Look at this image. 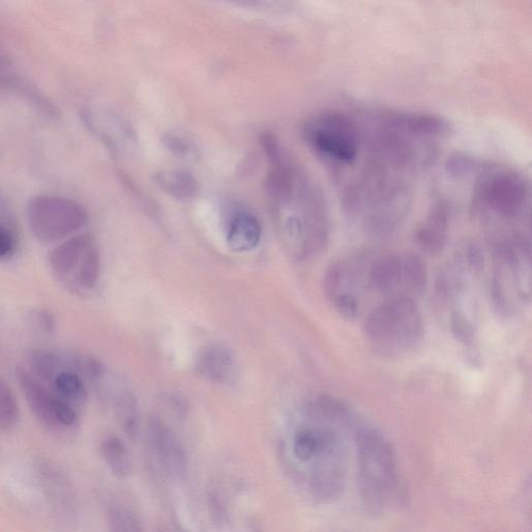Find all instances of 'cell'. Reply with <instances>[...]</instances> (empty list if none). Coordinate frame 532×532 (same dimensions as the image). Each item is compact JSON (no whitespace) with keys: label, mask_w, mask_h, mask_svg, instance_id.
I'll list each match as a JSON object with an SVG mask.
<instances>
[{"label":"cell","mask_w":532,"mask_h":532,"mask_svg":"<svg viewBox=\"0 0 532 532\" xmlns=\"http://www.w3.org/2000/svg\"><path fill=\"white\" fill-rule=\"evenodd\" d=\"M226 239L229 248L237 253L254 250L262 237L259 219L247 207L233 203L226 210Z\"/></svg>","instance_id":"obj_16"},{"label":"cell","mask_w":532,"mask_h":532,"mask_svg":"<svg viewBox=\"0 0 532 532\" xmlns=\"http://www.w3.org/2000/svg\"><path fill=\"white\" fill-rule=\"evenodd\" d=\"M406 172L371 158L342 198L345 212L367 233L389 236L405 222L413 203Z\"/></svg>","instance_id":"obj_2"},{"label":"cell","mask_w":532,"mask_h":532,"mask_svg":"<svg viewBox=\"0 0 532 532\" xmlns=\"http://www.w3.org/2000/svg\"><path fill=\"white\" fill-rule=\"evenodd\" d=\"M36 468L39 484L52 512L65 521L74 520L79 504L69 477L57 464L49 461L38 462Z\"/></svg>","instance_id":"obj_13"},{"label":"cell","mask_w":532,"mask_h":532,"mask_svg":"<svg viewBox=\"0 0 532 532\" xmlns=\"http://www.w3.org/2000/svg\"><path fill=\"white\" fill-rule=\"evenodd\" d=\"M360 421L342 402L317 396L304 408L303 422L292 440V455L306 470L311 495L334 501L347 484L350 446Z\"/></svg>","instance_id":"obj_1"},{"label":"cell","mask_w":532,"mask_h":532,"mask_svg":"<svg viewBox=\"0 0 532 532\" xmlns=\"http://www.w3.org/2000/svg\"><path fill=\"white\" fill-rule=\"evenodd\" d=\"M31 328L40 335L49 336L57 330V319L46 309H35L29 317Z\"/></svg>","instance_id":"obj_28"},{"label":"cell","mask_w":532,"mask_h":532,"mask_svg":"<svg viewBox=\"0 0 532 532\" xmlns=\"http://www.w3.org/2000/svg\"><path fill=\"white\" fill-rule=\"evenodd\" d=\"M372 259L368 253L340 257L329 265L324 276L325 295L336 311L347 319L358 318L364 310Z\"/></svg>","instance_id":"obj_10"},{"label":"cell","mask_w":532,"mask_h":532,"mask_svg":"<svg viewBox=\"0 0 532 532\" xmlns=\"http://www.w3.org/2000/svg\"><path fill=\"white\" fill-rule=\"evenodd\" d=\"M429 272L423 259L412 253L377 258L369 270L371 294L385 300H415L427 287Z\"/></svg>","instance_id":"obj_9"},{"label":"cell","mask_w":532,"mask_h":532,"mask_svg":"<svg viewBox=\"0 0 532 532\" xmlns=\"http://www.w3.org/2000/svg\"><path fill=\"white\" fill-rule=\"evenodd\" d=\"M101 456L112 473L120 478L126 477L131 471V463L125 444L118 437L105 438L100 447Z\"/></svg>","instance_id":"obj_23"},{"label":"cell","mask_w":532,"mask_h":532,"mask_svg":"<svg viewBox=\"0 0 532 532\" xmlns=\"http://www.w3.org/2000/svg\"><path fill=\"white\" fill-rule=\"evenodd\" d=\"M491 296L496 311L503 317L515 316L530 303L531 257L524 239H509L496 247Z\"/></svg>","instance_id":"obj_6"},{"label":"cell","mask_w":532,"mask_h":532,"mask_svg":"<svg viewBox=\"0 0 532 532\" xmlns=\"http://www.w3.org/2000/svg\"><path fill=\"white\" fill-rule=\"evenodd\" d=\"M19 420L20 409L16 395L10 385L0 379V432H12Z\"/></svg>","instance_id":"obj_25"},{"label":"cell","mask_w":532,"mask_h":532,"mask_svg":"<svg viewBox=\"0 0 532 532\" xmlns=\"http://www.w3.org/2000/svg\"><path fill=\"white\" fill-rule=\"evenodd\" d=\"M233 353L223 344H212L198 356V375L212 383H225L234 370Z\"/></svg>","instance_id":"obj_19"},{"label":"cell","mask_w":532,"mask_h":532,"mask_svg":"<svg viewBox=\"0 0 532 532\" xmlns=\"http://www.w3.org/2000/svg\"><path fill=\"white\" fill-rule=\"evenodd\" d=\"M148 442L153 459L167 474L180 476L185 473L184 450L162 420L152 418L149 421Z\"/></svg>","instance_id":"obj_15"},{"label":"cell","mask_w":532,"mask_h":532,"mask_svg":"<svg viewBox=\"0 0 532 532\" xmlns=\"http://www.w3.org/2000/svg\"><path fill=\"white\" fill-rule=\"evenodd\" d=\"M303 139L329 163L351 166L357 161L363 138L357 124L350 117L338 112H325L305 123Z\"/></svg>","instance_id":"obj_8"},{"label":"cell","mask_w":532,"mask_h":532,"mask_svg":"<svg viewBox=\"0 0 532 532\" xmlns=\"http://www.w3.org/2000/svg\"><path fill=\"white\" fill-rule=\"evenodd\" d=\"M364 334L371 350L381 357L409 355L423 336V319L415 300L383 301L367 314Z\"/></svg>","instance_id":"obj_5"},{"label":"cell","mask_w":532,"mask_h":532,"mask_svg":"<svg viewBox=\"0 0 532 532\" xmlns=\"http://www.w3.org/2000/svg\"><path fill=\"white\" fill-rule=\"evenodd\" d=\"M158 188L172 198L188 201L195 198L200 190L196 177L182 169L165 170L154 176Z\"/></svg>","instance_id":"obj_20"},{"label":"cell","mask_w":532,"mask_h":532,"mask_svg":"<svg viewBox=\"0 0 532 532\" xmlns=\"http://www.w3.org/2000/svg\"><path fill=\"white\" fill-rule=\"evenodd\" d=\"M31 232L43 245L60 244L76 235L88 223L82 204L57 195L33 198L26 209Z\"/></svg>","instance_id":"obj_11"},{"label":"cell","mask_w":532,"mask_h":532,"mask_svg":"<svg viewBox=\"0 0 532 532\" xmlns=\"http://www.w3.org/2000/svg\"><path fill=\"white\" fill-rule=\"evenodd\" d=\"M86 380L72 369H64L49 384L52 391L75 407L85 404L88 397Z\"/></svg>","instance_id":"obj_22"},{"label":"cell","mask_w":532,"mask_h":532,"mask_svg":"<svg viewBox=\"0 0 532 532\" xmlns=\"http://www.w3.org/2000/svg\"><path fill=\"white\" fill-rule=\"evenodd\" d=\"M475 196L484 208L504 220L522 216L529 199V186L518 173L508 170H480Z\"/></svg>","instance_id":"obj_12"},{"label":"cell","mask_w":532,"mask_h":532,"mask_svg":"<svg viewBox=\"0 0 532 532\" xmlns=\"http://www.w3.org/2000/svg\"><path fill=\"white\" fill-rule=\"evenodd\" d=\"M451 209L446 202L436 203L415 232L416 244L429 254L441 253L448 242Z\"/></svg>","instance_id":"obj_17"},{"label":"cell","mask_w":532,"mask_h":532,"mask_svg":"<svg viewBox=\"0 0 532 532\" xmlns=\"http://www.w3.org/2000/svg\"><path fill=\"white\" fill-rule=\"evenodd\" d=\"M30 371L43 383L50 384L64 369H71L70 354L36 349L30 356Z\"/></svg>","instance_id":"obj_21"},{"label":"cell","mask_w":532,"mask_h":532,"mask_svg":"<svg viewBox=\"0 0 532 532\" xmlns=\"http://www.w3.org/2000/svg\"><path fill=\"white\" fill-rule=\"evenodd\" d=\"M116 410L125 433L133 439L139 431L138 406L135 397L130 393L121 392L116 398Z\"/></svg>","instance_id":"obj_26"},{"label":"cell","mask_w":532,"mask_h":532,"mask_svg":"<svg viewBox=\"0 0 532 532\" xmlns=\"http://www.w3.org/2000/svg\"><path fill=\"white\" fill-rule=\"evenodd\" d=\"M165 147L174 155L189 156L193 153L192 144L176 133H168L163 139Z\"/></svg>","instance_id":"obj_30"},{"label":"cell","mask_w":532,"mask_h":532,"mask_svg":"<svg viewBox=\"0 0 532 532\" xmlns=\"http://www.w3.org/2000/svg\"><path fill=\"white\" fill-rule=\"evenodd\" d=\"M48 263L52 277L70 294L87 296L98 285L100 253L88 234H76L60 243L50 253Z\"/></svg>","instance_id":"obj_7"},{"label":"cell","mask_w":532,"mask_h":532,"mask_svg":"<svg viewBox=\"0 0 532 532\" xmlns=\"http://www.w3.org/2000/svg\"><path fill=\"white\" fill-rule=\"evenodd\" d=\"M480 169L481 167L478 166L471 157L465 155L451 157L448 162V171L457 177H467Z\"/></svg>","instance_id":"obj_29"},{"label":"cell","mask_w":532,"mask_h":532,"mask_svg":"<svg viewBox=\"0 0 532 532\" xmlns=\"http://www.w3.org/2000/svg\"><path fill=\"white\" fill-rule=\"evenodd\" d=\"M108 521L111 528L115 531L142 530L141 523L138 517L125 508H111L108 512Z\"/></svg>","instance_id":"obj_27"},{"label":"cell","mask_w":532,"mask_h":532,"mask_svg":"<svg viewBox=\"0 0 532 532\" xmlns=\"http://www.w3.org/2000/svg\"><path fill=\"white\" fill-rule=\"evenodd\" d=\"M85 123L93 135L116 153L127 151L133 144V133L126 123L108 114L87 112Z\"/></svg>","instance_id":"obj_18"},{"label":"cell","mask_w":532,"mask_h":532,"mask_svg":"<svg viewBox=\"0 0 532 532\" xmlns=\"http://www.w3.org/2000/svg\"><path fill=\"white\" fill-rule=\"evenodd\" d=\"M16 380L32 414L43 429L52 434H64L55 414L56 393L47 389L28 368H16Z\"/></svg>","instance_id":"obj_14"},{"label":"cell","mask_w":532,"mask_h":532,"mask_svg":"<svg viewBox=\"0 0 532 532\" xmlns=\"http://www.w3.org/2000/svg\"><path fill=\"white\" fill-rule=\"evenodd\" d=\"M17 227L6 202L0 198V261L12 259L18 250Z\"/></svg>","instance_id":"obj_24"},{"label":"cell","mask_w":532,"mask_h":532,"mask_svg":"<svg viewBox=\"0 0 532 532\" xmlns=\"http://www.w3.org/2000/svg\"><path fill=\"white\" fill-rule=\"evenodd\" d=\"M354 445L359 491L368 513L381 516L402 507L406 490L389 440L375 428L360 422Z\"/></svg>","instance_id":"obj_4"},{"label":"cell","mask_w":532,"mask_h":532,"mask_svg":"<svg viewBox=\"0 0 532 532\" xmlns=\"http://www.w3.org/2000/svg\"><path fill=\"white\" fill-rule=\"evenodd\" d=\"M270 203L280 242L290 258L305 261L326 249L328 206L322 191L302 171L291 188Z\"/></svg>","instance_id":"obj_3"}]
</instances>
